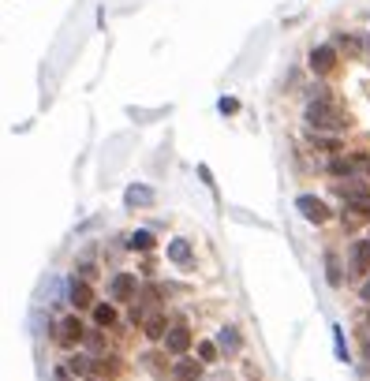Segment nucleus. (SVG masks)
I'll use <instances>...</instances> for the list:
<instances>
[{"label":"nucleus","mask_w":370,"mask_h":381,"mask_svg":"<svg viewBox=\"0 0 370 381\" xmlns=\"http://www.w3.org/2000/svg\"><path fill=\"white\" fill-rule=\"evenodd\" d=\"M314 94H318V97H311V101H307L303 120H307L314 131H344V127H348V113H341V108L325 97L329 90H314Z\"/></svg>","instance_id":"f257e3e1"},{"label":"nucleus","mask_w":370,"mask_h":381,"mask_svg":"<svg viewBox=\"0 0 370 381\" xmlns=\"http://www.w3.org/2000/svg\"><path fill=\"white\" fill-rule=\"evenodd\" d=\"M336 194L344 199L348 213L359 217V221H370V187L359 180H348V183H336Z\"/></svg>","instance_id":"f03ea898"},{"label":"nucleus","mask_w":370,"mask_h":381,"mask_svg":"<svg viewBox=\"0 0 370 381\" xmlns=\"http://www.w3.org/2000/svg\"><path fill=\"white\" fill-rule=\"evenodd\" d=\"M296 210L307 217L311 224H325V221H329V206H325L322 199H314V194H299V199H296Z\"/></svg>","instance_id":"7ed1b4c3"},{"label":"nucleus","mask_w":370,"mask_h":381,"mask_svg":"<svg viewBox=\"0 0 370 381\" xmlns=\"http://www.w3.org/2000/svg\"><path fill=\"white\" fill-rule=\"evenodd\" d=\"M108 292H113V303H135V296H138L135 273H116L113 285H108Z\"/></svg>","instance_id":"20e7f679"},{"label":"nucleus","mask_w":370,"mask_h":381,"mask_svg":"<svg viewBox=\"0 0 370 381\" xmlns=\"http://www.w3.org/2000/svg\"><path fill=\"white\" fill-rule=\"evenodd\" d=\"M79 340H86V325L71 314V318H64V322L57 325V344H60V347H75Z\"/></svg>","instance_id":"39448f33"},{"label":"nucleus","mask_w":370,"mask_h":381,"mask_svg":"<svg viewBox=\"0 0 370 381\" xmlns=\"http://www.w3.org/2000/svg\"><path fill=\"white\" fill-rule=\"evenodd\" d=\"M348 269H352V277H370V236L359 239V243L352 247V258H348Z\"/></svg>","instance_id":"423d86ee"},{"label":"nucleus","mask_w":370,"mask_h":381,"mask_svg":"<svg viewBox=\"0 0 370 381\" xmlns=\"http://www.w3.org/2000/svg\"><path fill=\"white\" fill-rule=\"evenodd\" d=\"M336 68V45H314L311 49V71L314 75H325Z\"/></svg>","instance_id":"0eeeda50"},{"label":"nucleus","mask_w":370,"mask_h":381,"mask_svg":"<svg viewBox=\"0 0 370 381\" xmlns=\"http://www.w3.org/2000/svg\"><path fill=\"white\" fill-rule=\"evenodd\" d=\"M187 347H191V329L183 322H176L169 329V336H165V352H172V355H187Z\"/></svg>","instance_id":"6e6552de"},{"label":"nucleus","mask_w":370,"mask_h":381,"mask_svg":"<svg viewBox=\"0 0 370 381\" xmlns=\"http://www.w3.org/2000/svg\"><path fill=\"white\" fill-rule=\"evenodd\" d=\"M68 303L75 310H90V307H97L94 303V288L86 285V280H71V288H68Z\"/></svg>","instance_id":"1a4fd4ad"},{"label":"nucleus","mask_w":370,"mask_h":381,"mask_svg":"<svg viewBox=\"0 0 370 381\" xmlns=\"http://www.w3.org/2000/svg\"><path fill=\"white\" fill-rule=\"evenodd\" d=\"M202 359H187V355H180L176 363H172V378L176 381H199L202 378Z\"/></svg>","instance_id":"9d476101"},{"label":"nucleus","mask_w":370,"mask_h":381,"mask_svg":"<svg viewBox=\"0 0 370 381\" xmlns=\"http://www.w3.org/2000/svg\"><path fill=\"white\" fill-rule=\"evenodd\" d=\"M169 329H172V325H169V318H165V314H161V310L146 314V322H143V333L150 336V340H165V336H169Z\"/></svg>","instance_id":"9b49d317"},{"label":"nucleus","mask_w":370,"mask_h":381,"mask_svg":"<svg viewBox=\"0 0 370 381\" xmlns=\"http://www.w3.org/2000/svg\"><path fill=\"white\" fill-rule=\"evenodd\" d=\"M154 187H146V183H131V187L124 191V206H154Z\"/></svg>","instance_id":"f8f14e48"},{"label":"nucleus","mask_w":370,"mask_h":381,"mask_svg":"<svg viewBox=\"0 0 370 381\" xmlns=\"http://www.w3.org/2000/svg\"><path fill=\"white\" fill-rule=\"evenodd\" d=\"M169 262L172 266H191L194 262V247L187 243V239H172L169 243Z\"/></svg>","instance_id":"ddd939ff"},{"label":"nucleus","mask_w":370,"mask_h":381,"mask_svg":"<svg viewBox=\"0 0 370 381\" xmlns=\"http://www.w3.org/2000/svg\"><path fill=\"white\" fill-rule=\"evenodd\" d=\"M217 347H221V352H228V355H236L239 347H243V340H239V333L228 325V329H221V336H217Z\"/></svg>","instance_id":"4468645a"},{"label":"nucleus","mask_w":370,"mask_h":381,"mask_svg":"<svg viewBox=\"0 0 370 381\" xmlns=\"http://www.w3.org/2000/svg\"><path fill=\"white\" fill-rule=\"evenodd\" d=\"M68 370H71V374H79V378H90L94 374V359L90 355H71L68 359Z\"/></svg>","instance_id":"2eb2a0df"},{"label":"nucleus","mask_w":370,"mask_h":381,"mask_svg":"<svg viewBox=\"0 0 370 381\" xmlns=\"http://www.w3.org/2000/svg\"><path fill=\"white\" fill-rule=\"evenodd\" d=\"M94 322L101 325V329H105V325H116V307H113V303H97V307H94Z\"/></svg>","instance_id":"dca6fc26"},{"label":"nucleus","mask_w":370,"mask_h":381,"mask_svg":"<svg viewBox=\"0 0 370 381\" xmlns=\"http://www.w3.org/2000/svg\"><path fill=\"white\" fill-rule=\"evenodd\" d=\"M127 247H131V250H150V247H154V232L138 228V232H131V236H127Z\"/></svg>","instance_id":"f3484780"},{"label":"nucleus","mask_w":370,"mask_h":381,"mask_svg":"<svg viewBox=\"0 0 370 381\" xmlns=\"http://www.w3.org/2000/svg\"><path fill=\"white\" fill-rule=\"evenodd\" d=\"M325 277H329V285H333V288L341 285V258H336L333 250L325 254Z\"/></svg>","instance_id":"a211bd4d"},{"label":"nucleus","mask_w":370,"mask_h":381,"mask_svg":"<svg viewBox=\"0 0 370 381\" xmlns=\"http://www.w3.org/2000/svg\"><path fill=\"white\" fill-rule=\"evenodd\" d=\"M333 347H336V359L348 363V344H344V329H341V325H333Z\"/></svg>","instance_id":"6ab92c4d"},{"label":"nucleus","mask_w":370,"mask_h":381,"mask_svg":"<svg viewBox=\"0 0 370 381\" xmlns=\"http://www.w3.org/2000/svg\"><path fill=\"white\" fill-rule=\"evenodd\" d=\"M199 359H202V363H213V359H217V344L202 340V344H199Z\"/></svg>","instance_id":"aec40b11"},{"label":"nucleus","mask_w":370,"mask_h":381,"mask_svg":"<svg viewBox=\"0 0 370 381\" xmlns=\"http://www.w3.org/2000/svg\"><path fill=\"white\" fill-rule=\"evenodd\" d=\"M154 299H161V285H146L143 288V303H154Z\"/></svg>","instance_id":"412c9836"},{"label":"nucleus","mask_w":370,"mask_h":381,"mask_svg":"<svg viewBox=\"0 0 370 381\" xmlns=\"http://www.w3.org/2000/svg\"><path fill=\"white\" fill-rule=\"evenodd\" d=\"M336 45H344V49H352V52H355V49H359V41H355L352 34H344L341 41H336Z\"/></svg>","instance_id":"4be33fe9"},{"label":"nucleus","mask_w":370,"mask_h":381,"mask_svg":"<svg viewBox=\"0 0 370 381\" xmlns=\"http://www.w3.org/2000/svg\"><path fill=\"white\" fill-rule=\"evenodd\" d=\"M199 176H202L206 187H213V176H210V168H206V165H199Z\"/></svg>","instance_id":"5701e85b"},{"label":"nucleus","mask_w":370,"mask_h":381,"mask_svg":"<svg viewBox=\"0 0 370 381\" xmlns=\"http://www.w3.org/2000/svg\"><path fill=\"white\" fill-rule=\"evenodd\" d=\"M359 296H363V299H367V303H370V277H367V280H363V288H359Z\"/></svg>","instance_id":"b1692460"},{"label":"nucleus","mask_w":370,"mask_h":381,"mask_svg":"<svg viewBox=\"0 0 370 381\" xmlns=\"http://www.w3.org/2000/svg\"><path fill=\"white\" fill-rule=\"evenodd\" d=\"M363 355H367V359H370V340H367V347H363Z\"/></svg>","instance_id":"393cba45"},{"label":"nucleus","mask_w":370,"mask_h":381,"mask_svg":"<svg viewBox=\"0 0 370 381\" xmlns=\"http://www.w3.org/2000/svg\"><path fill=\"white\" fill-rule=\"evenodd\" d=\"M367 329H370V310H367Z\"/></svg>","instance_id":"a878e982"},{"label":"nucleus","mask_w":370,"mask_h":381,"mask_svg":"<svg viewBox=\"0 0 370 381\" xmlns=\"http://www.w3.org/2000/svg\"><path fill=\"white\" fill-rule=\"evenodd\" d=\"M90 381H97V378H90Z\"/></svg>","instance_id":"bb28decb"}]
</instances>
